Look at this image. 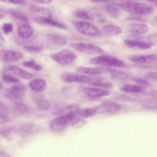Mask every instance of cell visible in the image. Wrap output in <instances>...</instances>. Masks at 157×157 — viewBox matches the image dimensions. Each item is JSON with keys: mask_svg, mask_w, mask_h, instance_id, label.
Here are the masks:
<instances>
[{"mask_svg": "<svg viewBox=\"0 0 157 157\" xmlns=\"http://www.w3.org/2000/svg\"><path fill=\"white\" fill-rule=\"evenodd\" d=\"M116 5L131 13L138 15H150L154 10L151 6L139 2H125Z\"/></svg>", "mask_w": 157, "mask_h": 157, "instance_id": "1", "label": "cell"}, {"mask_svg": "<svg viewBox=\"0 0 157 157\" xmlns=\"http://www.w3.org/2000/svg\"><path fill=\"white\" fill-rule=\"evenodd\" d=\"M91 63L110 67H123L125 66L124 62L115 56L108 55H101L92 58Z\"/></svg>", "mask_w": 157, "mask_h": 157, "instance_id": "2", "label": "cell"}, {"mask_svg": "<svg viewBox=\"0 0 157 157\" xmlns=\"http://www.w3.org/2000/svg\"><path fill=\"white\" fill-rule=\"evenodd\" d=\"M50 58L59 64L67 65L73 63L76 59L77 56L73 51L67 49L51 54Z\"/></svg>", "mask_w": 157, "mask_h": 157, "instance_id": "3", "label": "cell"}, {"mask_svg": "<svg viewBox=\"0 0 157 157\" xmlns=\"http://www.w3.org/2000/svg\"><path fill=\"white\" fill-rule=\"evenodd\" d=\"M142 37L136 34L129 36L124 41L125 45L130 48H137L142 50L151 48L154 44L152 42H147L141 40Z\"/></svg>", "mask_w": 157, "mask_h": 157, "instance_id": "4", "label": "cell"}, {"mask_svg": "<svg viewBox=\"0 0 157 157\" xmlns=\"http://www.w3.org/2000/svg\"><path fill=\"white\" fill-rule=\"evenodd\" d=\"M71 47L74 49L80 52L87 54H102L104 50L101 48L91 44L84 43H73Z\"/></svg>", "mask_w": 157, "mask_h": 157, "instance_id": "5", "label": "cell"}, {"mask_svg": "<svg viewBox=\"0 0 157 157\" xmlns=\"http://www.w3.org/2000/svg\"><path fill=\"white\" fill-rule=\"evenodd\" d=\"M26 88L23 85H16L6 89L4 91L5 97L10 100H17L22 98L25 95Z\"/></svg>", "mask_w": 157, "mask_h": 157, "instance_id": "6", "label": "cell"}, {"mask_svg": "<svg viewBox=\"0 0 157 157\" xmlns=\"http://www.w3.org/2000/svg\"><path fill=\"white\" fill-rule=\"evenodd\" d=\"M77 30L80 33L86 35L92 36L97 34L99 32L98 28L92 24L85 21H79L75 24Z\"/></svg>", "mask_w": 157, "mask_h": 157, "instance_id": "7", "label": "cell"}, {"mask_svg": "<svg viewBox=\"0 0 157 157\" xmlns=\"http://www.w3.org/2000/svg\"><path fill=\"white\" fill-rule=\"evenodd\" d=\"M62 80L67 83L78 82L80 83L90 82L91 78L89 76L74 72H66L61 75Z\"/></svg>", "mask_w": 157, "mask_h": 157, "instance_id": "8", "label": "cell"}, {"mask_svg": "<svg viewBox=\"0 0 157 157\" xmlns=\"http://www.w3.org/2000/svg\"><path fill=\"white\" fill-rule=\"evenodd\" d=\"M23 56L22 53L18 51L3 49L0 51L1 59L6 62H17L22 59Z\"/></svg>", "mask_w": 157, "mask_h": 157, "instance_id": "9", "label": "cell"}, {"mask_svg": "<svg viewBox=\"0 0 157 157\" xmlns=\"http://www.w3.org/2000/svg\"><path fill=\"white\" fill-rule=\"evenodd\" d=\"M67 126H70L67 117L65 115H62L51 121L50 124L51 130L54 132H60Z\"/></svg>", "mask_w": 157, "mask_h": 157, "instance_id": "10", "label": "cell"}, {"mask_svg": "<svg viewBox=\"0 0 157 157\" xmlns=\"http://www.w3.org/2000/svg\"><path fill=\"white\" fill-rule=\"evenodd\" d=\"M121 108V106L119 104L109 102L102 104L95 108V109L97 113L104 114L117 112Z\"/></svg>", "mask_w": 157, "mask_h": 157, "instance_id": "11", "label": "cell"}, {"mask_svg": "<svg viewBox=\"0 0 157 157\" xmlns=\"http://www.w3.org/2000/svg\"><path fill=\"white\" fill-rule=\"evenodd\" d=\"M128 59L131 62L138 64L152 63L157 60V55L151 54L148 55H132L129 56Z\"/></svg>", "mask_w": 157, "mask_h": 157, "instance_id": "12", "label": "cell"}, {"mask_svg": "<svg viewBox=\"0 0 157 157\" xmlns=\"http://www.w3.org/2000/svg\"><path fill=\"white\" fill-rule=\"evenodd\" d=\"M121 32V29L119 27L115 25H109L102 28L98 34L102 37H109L118 35Z\"/></svg>", "mask_w": 157, "mask_h": 157, "instance_id": "13", "label": "cell"}, {"mask_svg": "<svg viewBox=\"0 0 157 157\" xmlns=\"http://www.w3.org/2000/svg\"><path fill=\"white\" fill-rule=\"evenodd\" d=\"M36 22L59 29H66L67 27L62 23L51 18H41L35 17L34 19Z\"/></svg>", "mask_w": 157, "mask_h": 157, "instance_id": "14", "label": "cell"}, {"mask_svg": "<svg viewBox=\"0 0 157 157\" xmlns=\"http://www.w3.org/2000/svg\"><path fill=\"white\" fill-rule=\"evenodd\" d=\"M5 69L24 79H30L33 77L32 75L30 73L15 66H6Z\"/></svg>", "mask_w": 157, "mask_h": 157, "instance_id": "15", "label": "cell"}, {"mask_svg": "<svg viewBox=\"0 0 157 157\" xmlns=\"http://www.w3.org/2000/svg\"><path fill=\"white\" fill-rule=\"evenodd\" d=\"M83 91L87 95L93 98L106 96L109 94L108 90L95 87L86 88L83 90Z\"/></svg>", "mask_w": 157, "mask_h": 157, "instance_id": "16", "label": "cell"}, {"mask_svg": "<svg viewBox=\"0 0 157 157\" xmlns=\"http://www.w3.org/2000/svg\"><path fill=\"white\" fill-rule=\"evenodd\" d=\"M30 10L36 15V17L41 18H52L53 13L48 8L33 6L31 7Z\"/></svg>", "mask_w": 157, "mask_h": 157, "instance_id": "17", "label": "cell"}, {"mask_svg": "<svg viewBox=\"0 0 157 157\" xmlns=\"http://www.w3.org/2000/svg\"><path fill=\"white\" fill-rule=\"evenodd\" d=\"M18 35L19 37L23 39H28L31 38L33 35L34 30L29 25L23 24L18 28Z\"/></svg>", "mask_w": 157, "mask_h": 157, "instance_id": "18", "label": "cell"}, {"mask_svg": "<svg viewBox=\"0 0 157 157\" xmlns=\"http://www.w3.org/2000/svg\"><path fill=\"white\" fill-rule=\"evenodd\" d=\"M128 30L131 33L137 34H142L147 32L148 28L147 25L144 24L133 23L128 25Z\"/></svg>", "mask_w": 157, "mask_h": 157, "instance_id": "19", "label": "cell"}, {"mask_svg": "<svg viewBox=\"0 0 157 157\" xmlns=\"http://www.w3.org/2000/svg\"><path fill=\"white\" fill-rule=\"evenodd\" d=\"M47 36L53 44L58 46H62L67 43V40L64 36L56 33L47 34Z\"/></svg>", "mask_w": 157, "mask_h": 157, "instance_id": "20", "label": "cell"}, {"mask_svg": "<svg viewBox=\"0 0 157 157\" xmlns=\"http://www.w3.org/2000/svg\"><path fill=\"white\" fill-rule=\"evenodd\" d=\"M31 89L33 91L40 92L43 91L45 88L46 83L43 79L36 78L32 81L29 84Z\"/></svg>", "mask_w": 157, "mask_h": 157, "instance_id": "21", "label": "cell"}, {"mask_svg": "<svg viewBox=\"0 0 157 157\" xmlns=\"http://www.w3.org/2000/svg\"><path fill=\"white\" fill-rule=\"evenodd\" d=\"M102 70V69L100 67H88L83 66H80L77 69V71L79 73L91 75L100 74Z\"/></svg>", "mask_w": 157, "mask_h": 157, "instance_id": "22", "label": "cell"}, {"mask_svg": "<svg viewBox=\"0 0 157 157\" xmlns=\"http://www.w3.org/2000/svg\"><path fill=\"white\" fill-rule=\"evenodd\" d=\"M144 90V88L141 86L129 84H124L120 88V90L121 91L129 93H140Z\"/></svg>", "mask_w": 157, "mask_h": 157, "instance_id": "23", "label": "cell"}, {"mask_svg": "<svg viewBox=\"0 0 157 157\" xmlns=\"http://www.w3.org/2000/svg\"><path fill=\"white\" fill-rule=\"evenodd\" d=\"M13 109L17 113L22 114H29L32 111V109L30 107L20 102L14 103Z\"/></svg>", "mask_w": 157, "mask_h": 157, "instance_id": "24", "label": "cell"}, {"mask_svg": "<svg viewBox=\"0 0 157 157\" xmlns=\"http://www.w3.org/2000/svg\"><path fill=\"white\" fill-rule=\"evenodd\" d=\"M107 70L113 79L124 80L128 78V75L122 71L113 68H108Z\"/></svg>", "mask_w": 157, "mask_h": 157, "instance_id": "25", "label": "cell"}, {"mask_svg": "<svg viewBox=\"0 0 157 157\" xmlns=\"http://www.w3.org/2000/svg\"><path fill=\"white\" fill-rule=\"evenodd\" d=\"M8 13L13 17L25 23L29 22V19L20 10L10 9L8 11Z\"/></svg>", "mask_w": 157, "mask_h": 157, "instance_id": "26", "label": "cell"}, {"mask_svg": "<svg viewBox=\"0 0 157 157\" xmlns=\"http://www.w3.org/2000/svg\"><path fill=\"white\" fill-rule=\"evenodd\" d=\"M77 113L80 118H86L93 117L97 113L95 108L79 109Z\"/></svg>", "mask_w": 157, "mask_h": 157, "instance_id": "27", "label": "cell"}, {"mask_svg": "<svg viewBox=\"0 0 157 157\" xmlns=\"http://www.w3.org/2000/svg\"><path fill=\"white\" fill-rule=\"evenodd\" d=\"M75 16L79 19L93 21L94 17L87 11L79 9L76 10L74 12Z\"/></svg>", "mask_w": 157, "mask_h": 157, "instance_id": "28", "label": "cell"}, {"mask_svg": "<svg viewBox=\"0 0 157 157\" xmlns=\"http://www.w3.org/2000/svg\"><path fill=\"white\" fill-rule=\"evenodd\" d=\"M9 112L5 105L1 102L0 104V123H4L9 120Z\"/></svg>", "mask_w": 157, "mask_h": 157, "instance_id": "29", "label": "cell"}, {"mask_svg": "<svg viewBox=\"0 0 157 157\" xmlns=\"http://www.w3.org/2000/svg\"><path fill=\"white\" fill-rule=\"evenodd\" d=\"M105 10L107 13L114 18H117L120 16L121 11L118 8L111 5L107 6Z\"/></svg>", "mask_w": 157, "mask_h": 157, "instance_id": "30", "label": "cell"}, {"mask_svg": "<svg viewBox=\"0 0 157 157\" xmlns=\"http://www.w3.org/2000/svg\"><path fill=\"white\" fill-rule=\"evenodd\" d=\"M23 49L26 52L32 53H38L42 51L44 47L42 45H26L24 46Z\"/></svg>", "mask_w": 157, "mask_h": 157, "instance_id": "31", "label": "cell"}, {"mask_svg": "<svg viewBox=\"0 0 157 157\" xmlns=\"http://www.w3.org/2000/svg\"><path fill=\"white\" fill-rule=\"evenodd\" d=\"M36 104L37 107L42 110H48L50 107L49 102L46 99H38L36 101Z\"/></svg>", "mask_w": 157, "mask_h": 157, "instance_id": "32", "label": "cell"}, {"mask_svg": "<svg viewBox=\"0 0 157 157\" xmlns=\"http://www.w3.org/2000/svg\"><path fill=\"white\" fill-rule=\"evenodd\" d=\"M22 64L25 67L32 68L36 71H40L42 69L41 66L32 59L29 61H24L22 62Z\"/></svg>", "mask_w": 157, "mask_h": 157, "instance_id": "33", "label": "cell"}, {"mask_svg": "<svg viewBox=\"0 0 157 157\" xmlns=\"http://www.w3.org/2000/svg\"><path fill=\"white\" fill-rule=\"evenodd\" d=\"M90 85L103 88L108 89L112 87L113 85L109 82H104L100 81H95L89 82Z\"/></svg>", "mask_w": 157, "mask_h": 157, "instance_id": "34", "label": "cell"}, {"mask_svg": "<svg viewBox=\"0 0 157 157\" xmlns=\"http://www.w3.org/2000/svg\"><path fill=\"white\" fill-rule=\"evenodd\" d=\"M2 78L4 81L8 83H17L19 82V80L14 76L8 74H4Z\"/></svg>", "mask_w": 157, "mask_h": 157, "instance_id": "35", "label": "cell"}, {"mask_svg": "<svg viewBox=\"0 0 157 157\" xmlns=\"http://www.w3.org/2000/svg\"><path fill=\"white\" fill-rule=\"evenodd\" d=\"M2 29L5 34L12 33L13 30V24L11 23H5L2 26Z\"/></svg>", "mask_w": 157, "mask_h": 157, "instance_id": "36", "label": "cell"}, {"mask_svg": "<svg viewBox=\"0 0 157 157\" xmlns=\"http://www.w3.org/2000/svg\"><path fill=\"white\" fill-rule=\"evenodd\" d=\"M114 98L117 100H121L131 102H136L137 101V100L135 98L126 95H121L116 97Z\"/></svg>", "mask_w": 157, "mask_h": 157, "instance_id": "37", "label": "cell"}, {"mask_svg": "<svg viewBox=\"0 0 157 157\" xmlns=\"http://www.w3.org/2000/svg\"><path fill=\"white\" fill-rule=\"evenodd\" d=\"M134 82L141 85L146 86L148 84V82L146 80L141 78L134 77L132 78Z\"/></svg>", "mask_w": 157, "mask_h": 157, "instance_id": "38", "label": "cell"}, {"mask_svg": "<svg viewBox=\"0 0 157 157\" xmlns=\"http://www.w3.org/2000/svg\"><path fill=\"white\" fill-rule=\"evenodd\" d=\"M0 1L5 3L18 5H23L25 3V0H0Z\"/></svg>", "mask_w": 157, "mask_h": 157, "instance_id": "39", "label": "cell"}, {"mask_svg": "<svg viewBox=\"0 0 157 157\" xmlns=\"http://www.w3.org/2000/svg\"><path fill=\"white\" fill-rule=\"evenodd\" d=\"M129 20H134L139 21H144V19L138 15L134 14L129 16L128 17Z\"/></svg>", "mask_w": 157, "mask_h": 157, "instance_id": "40", "label": "cell"}, {"mask_svg": "<svg viewBox=\"0 0 157 157\" xmlns=\"http://www.w3.org/2000/svg\"><path fill=\"white\" fill-rule=\"evenodd\" d=\"M146 76L148 78L157 80V72H151L147 73Z\"/></svg>", "mask_w": 157, "mask_h": 157, "instance_id": "41", "label": "cell"}, {"mask_svg": "<svg viewBox=\"0 0 157 157\" xmlns=\"http://www.w3.org/2000/svg\"><path fill=\"white\" fill-rule=\"evenodd\" d=\"M12 129L11 128H7L1 130V134L3 136H6L9 135L11 132Z\"/></svg>", "mask_w": 157, "mask_h": 157, "instance_id": "42", "label": "cell"}, {"mask_svg": "<svg viewBox=\"0 0 157 157\" xmlns=\"http://www.w3.org/2000/svg\"><path fill=\"white\" fill-rule=\"evenodd\" d=\"M36 2L43 4H48L51 3L53 0H33Z\"/></svg>", "mask_w": 157, "mask_h": 157, "instance_id": "43", "label": "cell"}, {"mask_svg": "<svg viewBox=\"0 0 157 157\" xmlns=\"http://www.w3.org/2000/svg\"><path fill=\"white\" fill-rule=\"evenodd\" d=\"M10 156L4 151L1 150L0 151V157H10Z\"/></svg>", "mask_w": 157, "mask_h": 157, "instance_id": "44", "label": "cell"}, {"mask_svg": "<svg viewBox=\"0 0 157 157\" xmlns=\"http://www.w3.org/2000/svg\"><path fill=\"white\" fill-rule=\"evenodd\" d=\"M91 1L94 2H107L110 0H90Z\"/></svg>", "mask_w": 157, "mask_h": 157, "instance_id": "45", "label": "cell"}, {"mask_svg": "<svg viewBox=\"0 0 157 157\" xmlns=\"http://www.w3.org/2000/svg\"><path fill=\"white\" fill-rule=\"evenodd\" d=\"M147 1L148 2L153 4H154L157 5V0H144Z\"/></svg>", "mask_w": 157, "mask_h": 157, "instance_id": "46", "label": "cell"}, {"mask_svg": "<svg viewBox=\"0 0 157 157\" xmlns=\"http://www.w3.org/2000/svg\"><path fill=\"white\" fill-rule=\"evenodd\" d=\"M0 40L2 41H4V38L1 34H0Z\"/></svg>", "mask_w": 157, "mask_h": 157, "instance_id": "47", "label": "cell"}]
</instances>
